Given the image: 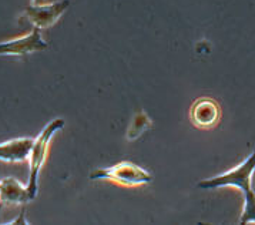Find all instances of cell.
I'll list each match as a JSON object with an SVG mask.
<instances>
[{"mask_svg":"<svg viewBox=\"0 0 255 225\" xmlns=\"http://www.w3.org/2000/svg\"><path fill=\"white\" fill-rule=\"evenodd\" d=\"M254 171L255 150L243 163L231 168L230 171L203 180L197 184V187L204 188V190H214V188H224V187L238 188L244 194V205H243V213H241L238 224H255V191L251 187Z\"/></svg>","mask_w":255,"mask_h":225,"instance_id":"obj_1","label":"cell"},{"mask_svg":"<svg viewBox=\"0 0 255 225\" xmlns=\"http://www.w3.org/2000/svg\"><path fill=\"white\" fill-rule=\"evenodd\" d=\"M63 128H64V120L54 118L49 124H46L40 134L34 138L30 157H29V171L30 173H29V181H27V188H29V193L33 200H36L37 193H39V177H40L43 165L47 161L51 140Z\"/></svg>","mask_w":255,"mask_h":225,"instance_id":"obj_2","label":"cell"},{"mask_svg":"<svg viewBox=\"0 0 255 225\" xmlns=\"http://www.w3.org/2000/svg\"><path fill=\"white\" fill-rule=\"evenodd\" d=\"M90 180H109L124 187H137L150 184L153 181V174L137 164L122 161L112 167L94 170L90 174Z\"/></svg>","mask_w":255,"mask_h":225,"instance_id":"obj_3","label":"cell"},{"mask_svg":"<svg viewBox=\"0 0 255 225\" xmlns=\"http://www.w3.org/2000/svg\"><path fill=\"white\" fill-rule=\"evenodd\" d=\"M70 7V0H57V1H43L30 3L21 14L20 21H27L33 27L46 30L53 27L60 17Z\"/></svg>","mask_w":255,"mask_h":225,"instance_id":"obj_4","label":"cell"},{"mask_svg":"<svg viewBox=\"0 0 255 225\" xmlns=\"http://www.w3.org/2000/svg\"><path fill=\"white\" fill-rule=\"evenodd\" d=\"M49 49V43L43 40L41 30L33 27V30L21 37L7 41H0V56H16L23 57L31 53L44 51Z\"/></svg>","mask_w":255,"mask_h":225,"instance_id":"obj_5","label":"cell"},{"mask_svg":"<svg viewBox=\"0 0 255 225\" xmlns=\"http://www.w3.org/2000/svg\"><path fill=\"white\" fill-rule=\"evenodd\" d=\"M190 120L193 125L201 130L214 128L221 120V107L210 97L197 99L190 109Z\"/></svg>","mask_w":255,"mask_h":225,"instance_id":"obj_6","label":"cell"},{"mask_svg":"<svg viewBox=\"0 0 255 225\" xmlns=\"http://www.w3.org/2000/svg\"><path fill=\"white\" fill-rule=\"evenodd\" d=\"M33 201L27 185L20 183L14 177H6L0 180V204L24 205Z\"/></svg>","mask_w":255,"mask_h":225,"instance_id":"obj_7","label":"cell"},{"mask_svg":"<svg viewBox=\"0 0 255 225\" xmlns=\"http://www.w3.org/2000/svg\"><path fill=\"white\" fill-rule=\"evenodd\" d=\"M34 138L20 137L0 143V161L1 163H24L29 161Z\"/></svg>","mask_w":255,"mask_h":225,"instance_id":"obj_8","label":"cell"},{"mask_svg":"<svg viewBox=\"0 0 255 225\" xmlns=\"http://www.w3.org/2000/svg\"><path fill=\"white\" fill-rule=\"evenodd\" d=\"M151 125H153V121H151L150 115L145 112V110H140V112L134 115L133 121L130 124L128 130H127V134H126V138L128 141H134L144 131H147L148 128H151Z\"/></svg>","mask_w":255,"mask_h":225,"instance_id":"obj_9","label":"cell"},{"mask_svg":"<svg viewBox=\"0 0 255 225\" xmlns=\"http://www.w3.org/2000/svg\"><path fill=\"white\" fill-rule=\"evenodd\" d=\"M26 218V210H23L20 213V215L17 217V220H14V221H10V223H7L9 225H13V224H30L27 220H24Z\"/></svg>","mask_w":255,"mask_h":225,"instance_id":"obj_10","label":"cell"},{"mask_svg":"<svg viewBox=\"0 0 255 225\" xmlns=\"http://www.w3.org/2000/svg\"><path fill=\"white\" fill-rule=\"evenodd\" d=\"M0 210H1V204H0Z\"/></svg>","mask_w":255,"mask_h":225,"instance_id":"obj_11","label":"cell"}]
</instances>
